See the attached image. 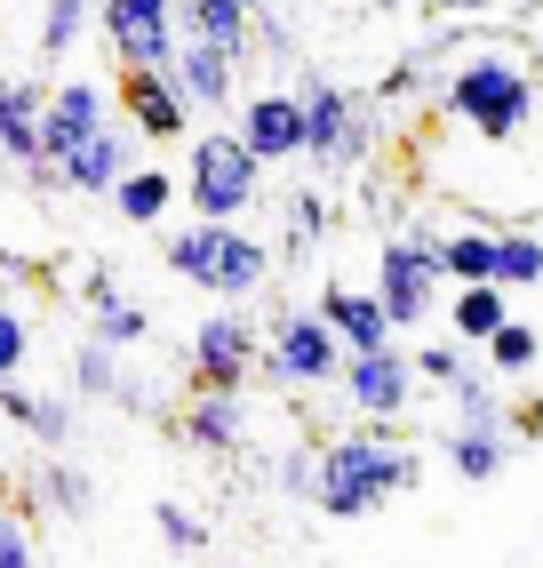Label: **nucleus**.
Instances as JSON below:
<instances>
[{
    "label": "nucleus",
    "mask_w": 543,
    "mask_h": 568,
    "mask_svg": "<svg viewBox=\"0 0 543 568\" xmlns=\"http://www.w3.org/2000/svg\"><path fill=\"white\" fill-rule=\"evenodd\" d=\"M416 480H423V457L400 440H383V425H368V433H344L313 457V505L328 520H368L392 497H408Z\"/></svg>",
    "instance_id": "obj_2"
},
{
    "label": "nucleus",
    "mask_w": 543,
    "mask_h": 568,
    "mask_svg": "<svg viewBox=\"0 0 543 568\" xmlns=\"http://www.w3.org/2000/svg\"><path fill=\"white\" fill-rule=\"evenodd\" d=\"M136 169V129H96V136H81L72 153L57 161V193H81V201H104L112 184H121Z\"/></svg>",
    "instance_id": "obj_13"
},
{
    "label": "nucleus",
    "mask_w": 543,
    "mask_h": 568,
    "mask_svg": "<svg viewBox=\"0 0 543 568\" xmlns=\"http://www.w3.org/2000/svg\"><path fill=\"white\" fill-rule=\"evenodd\" d=\"M0 425L32 433L41 457H57V448H72V433H81V408H72L64 393H32L24 376H9V385H0Z\"/></svg>",
    "instance_id": "obj_16"
},
{
    "label": "nucleus",
    "mask_w": 543,
    "mask_h": 568,
    "mask_svg": "<svg viewBox=\"0 0 543 568\" xmlns=\"http://www.w3.org/2000/svg\"><path fill=\"white\" fill-rule=\"evenodd\" d=\"M248 32H256V49H272L280 64L296 57V32H288V17H272V9H256V17H248Z\"/></svg>",
    "instance_id": "obj_38"
},
{
    "label": "nucleus",
    "mask_w": 543,
    "mask_h": 568,
    "mask_svg": "<svg viewBox=\"0 0 543 568\" xmlns=\"http://www.w3.org/2000/svg\"><path fill=\"white\" fill-rule=\"evenodd\" d=\"M232 136H240L264 169L304 161V104H296V89H256L240 104V129H232Z\"/></svg>",
    "instance_id": "obj_15"
},
{
    "label": "nucleus",
    "mask_w": 543,
    "mask_h": 568,
    "mask_svg": "<svg viewBox=\"0 0 543 568\" xmlns=\"http://www.w3.org/2000/svg\"><path fill=\"white\" fill-rule=\"evenodd\" d=\"M296 104H304V161L320 176H352L376 161V97L328 81V72H304Z\"/></svg>",
    "instance_id": "obj_4"
},
{
    "label": "nucleus",
    "mask_w": 543,
    "mask_h": 568,
    "mask_svg": "<svg viewBox=\"0 0 543 568\" xmlns=\"http://www.w3.org/2000/svg\"><path fill=\"white\" fill-rule=\"evenodd\" d=\"M112 104H121V121L136 129V144H176V136H192V104H184V89L168 81V72H121Z\"/></svg>",
    "instance_id": "obj_12"
},
{
    "label": "nucleus",
    "mask_w": 543,
    "mask_h": 568,
    "mask_svg": "<svg viewBox=\"0 0 543 568\" xmlns=\"http://www.w3.org/2000/svg\"><path fill=\"white\" fill-rule=\"evenodd\" d=\"M448 393V408H455V425H480V433H512V408H503V393H495V376H480V368H463L455 385H440Z\"/></svg>",
    "instance_id": "obj_27"
},
{
    "label": "nucleus",
    "mask_w": 543,
    "mask_h": 568,
    "mask_svg": "<svg viewBox=\"0 0 543 568\" xmlns=\"http://www.w3.org/2000/svg\"><path fill=\"white\" fill-rule=\"evenodd\" d=\"M152 528H161V545H168L176 560L208 552V520L192 513V505H176V497H161V505H152Z\"/></svg>",
    "instance_id": "obj_33"
},
{
    "label": "nucleus",
    "mask_w": 543,
    "mask_h": 568,
    "mask_svg": "<svg viewBox=\"0 0 543 568\" xmlns=\"http://www.w3.org/2000/svg\"><path fill=\"white\" fill-rule=\"evenodd\" d=\"M104 296H121V281H112V273H81V305H89V313L104 305Z\"/></svg>",
    "instance_id": "obj_39"
},
{
    "label": "nucleus",
    "mask_w": 543,
    "mask_h": 568,
    "mask_svg": "<svg viewBox=\"0 0 543 568\" xmlns=\"http://www.w3.org/2000/svg\"><path fill=\"white\" fill-rule=\"evenodd\" d=\"M440 457L455 465V480H503V465H512V433H480V425H448Z\"/></svg>",
    "instance_id": "obj_23"
},
{
    "label": "nucleus",
    "mask_w": 543,
    "mask_h": 568,
    "mask_svg": "<svg viewBox=\"0 0 543 568\" xmlns=\"http://www.w3.org/2000/svg\"><path fill=\"white\" fill-rule=\"evenodd\" d=\"M168 273L184 288H208L216 305H248V296L272 281V241H256L248 224H208L192 216L168 233Z\"/></svg>",
    "instance_id": "obj_3"
},
{
    "label": "nucleus",
    "mask_w": 543,
    "mask_h": 568,
    "mask_svg": "<svg viewBox=\"0 0 543 568\" xmlns=\"http://www.w3.org/2000/svg\"><path fill=\"white\" fill-rule=\"evenodd\" d=\"M313 457H320V448H280V465H272V488H280V497H304V505H313Z\"/></svg>",
    "instance_id": "obj_37"
},
{
    "label": "nucleus",
    "mask_w": 543,
    "mask_h": 568,
    "mask_svg": "<svg viewBox=\"0 0 543 568\" xmlns=\"http://www.w3.org/2000/svg\"><path fill=\"white\" fill-rule=\"evenodd\" d=\"M336 393L352 400V416H368V425H400V416L416 408V361H408L400 345L344 353V368H336Z\"/></svg>",
    "instance_id": "obj_9"
},
{
    "label": "nucleus",
    "mask_w": 543,
    "mask_h": 568,
    "mask_svg": "<svg viewBox=\"0 0 543 568\" xmlns=\"http://www.w3.org/2000/svg\"><path fill=\"white\" fill-rule=\"evenodd\" d=\"M176 433L201 448V457H240V448L256 440L248 385H192V400L176 408Z\"/></svg>",
    "instance_id": "obj_11"
},
{
    "label": "nucleus",
    "mask_w": 543,
    "mask_h": 568,
    "mask_svg": "<svg viewBox=\"0 0 543 568\" xmlns=\"http://www.w3.org/2000/svg\"><path fill=\"white\" fill-rule=\"evenodd\" d=\"M256 345H264V328H256L240 305H216L201 328H192V345H184V368H192V385H248V368H256Z\"/></svg>",
    "instance_id": "obj_10"
},
{
    "label": "nucleus",
    "mask_w": 543,
    "mask_h": 568,
    "mask_svg": "<svg viewBox=\"0 0 543 568\" xmlns=\"http://www.w3.org/2000/svg\"><path fill=\"white\" fill-rule=\"evenodd\" d=\"M503 321H512V288H495V281H472V288L448 296V336L455 345H488Z\"/></svg>",
    "instance_id": "obj_22"
},
{
    "label": "nucleus",
    "mask_w": 543,
    "mask_h": 568,
    "mask_svg": "<svg viewBox=\"0 0 543 568\" xmlns=\"http://www.w3.org/2000/svg\"><path fill=\"white\" fill-rule=\"evenodd\" d=\"M0 385H9V376H0Z\"/></svg>",
    "instance_id": "obj_43"
},
{
    "label": "nucleus",
    "mask_w": 543,
    "mask_h": 568,
    "mask_svg": "<svg viewBox=\"0 0 543 568\" xmlns=\"http://www.w3.org/2000/svg\"><path fill=\"white\" fill-rule=\"evenodd\" d=\"M376 305H383V321H392V328H423V321H432L440 313V233H432V224H408V233H392V241H383L376 248Z\"/></svg>",
    "instance_id": "obj_6"
},
{
    "label": "nucleus",
    "mask_w": 543,
    "mask_h": 568,
    "mask_svg": "<svg viewBox=\"0 0 543 568\" xmlns=\"http://www.w3.org/2000/svg\"><path fill=\"white\" fill-rule=\"evenodd\" d=\"M96 32V0H49L41 9V57L57 64V57H72Z\"/></svg>",
    "instance_id": "obj_29"
},
{
    "label": "nucleus",
    "mask_w": 543,
    "mask_h": 568,
    "mask_svg": "<svg viewBox=\"0 0 543 568\" xmlns=\"http://www.w3.org/2000/svg\"><path fill=\"white\" fill-rule=\"evenodd\" d=\"M0 568H41V545H32V520L17 505H0Z\"/></svg>",
    "instance_id": "obj_36"
},
{
    "label": "nucleus",
    "mask_w": 543,
    "mask_h": 568,
    "mask_svg": "<svg viewBox=\"0 0 543 568\" xmlns=\"http://www.w3.org/2000/svg\"><path fill=\"white\" fill-rule=\"evenodd\" d=\"M240 9H248V17H256V9H264V0H240Z\"/></svg>",
    "instance_id": "obj_41"
},
{
    "label": "nucleus",
    "mask_w": 543,
    "mask_h": 568,
    "mask_svg": "<svg viewBox=\"0 0 543 568\" xmlns=\"http://www.w3.org/2000/svg\"><path fill=\"white\" fill-rule=\"evenodd\" d=\"M495 273V224H463V233H440V281L472 288Z\"/></svg>",
    "instance_id": "obj_25"
},
{
    "label": "nucleus",
    "mask_w": 543,
    "mask_h": 568,
    "mask_svg": "<svg viewBox=\"0 0 543 568\" xmlns=\"http://www.w3.org/2000/svg\"><path fill=\"white\" fill-rule=\"evenodd\" d=\"M184 201H192V216H208V224H240L248 209H264V161L232 129L192 136V153H184Z\"/></svg>",
    "instance_id": "obj_5"
},
{
    "label": "nucleus",
    "mask_w": 543,
    "mask_h": 568,
    "mask_svg": "<svg viewBox=\"0 0 543 568\" xmlns=\"http://www.w3.org/2000/svg\"><path fill=\"white\" fill-rule=\"evenodd\" d=\"M480 353H488V368H495V376H535V361H543V336H535L527 321H503Z\"/></svg>",
    "instance_id": "obj_31"
},
{
    "label": "nucleus",
    "mask_w": 543,
    "mask_h": 568,
    "mask_svg": "<svg viewBox=\"0 0 543 568\" xmlns=\"http://www.w3.org/2000/svg\"><path fill=\"white\" fill-rule=\"evenodd\" d=\"M176 41H208V49H224V57L248 64L256 32H248V9H240V0H176Z\"/></svg>",
    "instance_id": "obj_20"
},
{
    "label": "nucleus",
    "mask_w": 543,
    "mask_h": 568,
    "mask_svg": "<svg viewBox=\"0 0 543 568\" xmlns=\"http://www.w3.org/2000/svg\"><path fill=\"white\" fill-rule=\"evenodd\" d=\"M495 288H543V233H527V224H512V233H503L495 224V273H488Z\"/></svg>",
    "instance_id": "obj_26"
},
{
    "label": "nucleus",
    "mask_w": 543,
    "mask_h": 568,
    "mask_svg": "<svg viewBox=\"0 0 543 568\" xmlns=\"http://www.w3.org/2000/svg\"><path fill=\"white\" fill-rule=\"evenodd\" d=\"M96 41L121 57V72H168L176 0H96Z\"/></svg>",
    "instance_id": "obj_8"
},
{
    "label": "nucleus",
    "mask_w": 543,
    "mask_h": 568,
    "mask_svg": "<svg viewBox=\"0 0 543 568\" xmlns=\"http://www.w3.org/2000/svg\"><path fill=\"white\" fill-rule=\"evenodd\" d=\"M41 81H0V161L32 169L41 161Z\"/></svg>",
    "instance_id": "obj_21"
},
{
    "label": "nucleus",
    "mask_w": 543,
    "mask_h": 568,
    "mask_svg": "<svg viewBox=\"0 0 543 568\" xmlns=\"http://www.w3.org/2000/svg\"><path fill=\"white\" fill-rule=\"evenodd\" d=\"M463 353H472V345H455V336H440V345H416V353H408V361H416V385H455V376L472 368Z\"/></svg>",
    "instance_id": "obj_34"
},
{
    "label": "nucleus",
    "mask_w": 543,
    "mask_h": 568,
    "mask_svg": "<svg viewBox=\"0 0 543 568\" xmlns=\"http://www.w3.org/2000/svg\"><path fill=\"white\" fill-rule=\"evenodd\" d=\"M112 121V89L104 81H57L41 97V161H64L81 136H96Z\"/></svg>",
    "instance_id": "obj_14"
},
{
    "label": "nucleus",
    "mask_w": 543,
    "mask_h": 568,
    "mask_svg": "<svg viewBox=\"0 0 543 568\" xmlns=\"http://www.w3.org/2000/svg\"><path fill=\"white\" fill-rule=\"evenodd\" d=\"M72 393H81V400H104V408H121V416H152V393L121 368V353H112V345H96V336H89L81 353H72Z\"/></svg>",
    "instance_id": "obj_18"
},
{
    "label": "nucleus",
    "mask_w": 543,
    "mask_h": 568,
    "mask_svg": "<svg viewBox=\"0 0 543 568\" xmlns=\"http://www.w3.org/2000/svg\"><path fill=\"white\" fill-rule=\"evenodd\" d=\"M32 345H41V336H32V321H24L17 305H0V376H24Z\"/></svg>",
    "instance_id": "obj_35"
},
{
    "label": "nucleus",
    "mask_w": 543,
    "mask_h": 568,
    "mask_svg": "<svg viewBox=\"0 0 543 568\" xmlns=\"http://www.w3.org/2000/svg\"><path fill=\"white\" fill-rule=\"evenodd\" d=\"M152 336V321H144V305L136 296H104L96 305V345H112V353H136Z\"/></svg>",
    "instance_id": "obj_32"
},
{
    "label": "nucleus",
    "mask_w": 543,
    "mask_h": 568,
    "mask_svg": "<svg viewBox=\"0 0 543 568\" xmlns=\"http://www.w3.org/2000/svg\"><path fill=\"white\" fill-rule=\"evenodd\" d=\"M408 9H423V0H408Z\"/></svg>",
    "instance_id": "obj_42"
},
{
    "label": "nucleus",
    "mask_w": 543,
    "mask_h": 568,
    "mask_svg": "<svg viewBox=\"0 0 543 568\" xmlns=\"http://www.w3.org/2000/svg\"><path fill=\"white\" fill-rule=\"evenodd\" d=\"M336 368H344V345H336V328L320 321V313H280L264 328V345H256V385H272V393H320V385H336Z\"/></svg>",
    "instance_id": "obj_7"
},
{
    "label": "nucleus",
    "mask_w": 543,
    "mask_h": 568,
    "mask_svg": "<svg viewBox=\"0 0 543 568\" xmlns=\"http://www.w3.org/2000/svg\"><path fill=\"white\" fill-rule=\"evenodd\" d=\"M104 201H112V216H121V224H161V216L176 209V176H168V169H144V161H136V169H129L121 184H112Z\"/></svg>",
    "instance_id": "obj_24"
},
{
    "label": "nucleus",
    "mask_w": 543,
    "mask_h": 568,
    "mask_svg": "<svg viewBox=\"0 0 543 568\" xmlns=\"http://www.w3.org/2000/svg\"><path fill=\"white\" fill-rule=\"evenodd\" d=\"M280 233H288V248H320L328 241V193L320 184H296L280 201Z\"/></svg>",
    "instance_id": "obj_30"
},
{
    "label": "nucleus",
    "mask_w": 543,
    "mask_h": 568,
    "mask_svg": "<svg viewBox=\"0 0 543 568\" xmlns=\"http://www.w3.org/2000/svg\"><path fill=\"white\" fill-rule=\"evenodd\" d=\"M313 313H320V321L336 328V345H344V353H376V345H400V328L383 321V305H376V288H352V281H328Z\"/></svg>",
    "instance_id": "obj_17"
},
{
    "label": "nucleus",
    "mask_w": 543,
    "mask_h": 568,
    "mask_svg": "<svg viewBox=\"0 0 543 568\" xmlns=\"http://www.w3.org/2000/svg\"><path fill=\"white\" fill-rule=\"evenodd\" d=\"M32 488H41V497H49V505H57L64 520H89V513H96V480H89L81 465H72L64 448H57L49 465H41V480H32Z\"/></svg>",
    "instance_id": "obj_28"
},
{
    "label": "nucleus",
    "mask_w": 543,
    "mask_h": 568,
    "mask_svg": "<svg viewBox=\"0 0 543 568\" xmlns=\"http://www.w3.org/2000/svg\"><path fill=\"white\" fill-rule=\"evenodd\" d=\"M0 480H9V425H0Z\"/></svg>",
    "instance_id": "obj_40"
},
{
    "label": "nucleus",
    "mask_w": 543,
    "mask_h": 568,
    "mask_svg": "<svg viewBox=\"0 0 543 568\" xmlns=\"http://www.w3.org/2000/svg\"><path fill=\"white\" fill-rule=\"evenodd\" d=\"M232 72H240V57H224V49H208V41H176V57H168V81L184 89L192 112H224L232 89H240Z\"/></svg>",
    "instance_id": "obj_19"
},
{
    "label": "nucleus",
    "mask_w": 543,
    "mask_h": 568,
    "mask_svg": "<svg viewBox=\"0 0 543 568\" xmlns=\"http://www.w3.org/2000/svg\"><path fill=\"white\" fill-rule=\"evenodd\" d=\"M543 104V81H535V57L512 49V41H455L448 72H440V112L463 121L480 144H512Z\"/></svg>",
    "instance_id": "obj_1"
}]
</instances>
